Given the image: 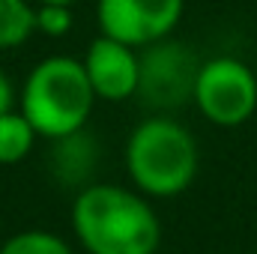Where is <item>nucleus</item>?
<instances>
[{"instance_id": "f257e3e1", "label": "nucleus", "mask_w": 257, "mask_h": 254, "mask_svg": "<svg viewBox=\"0 0 257 254\" xmlns=\"http://www.w3.org/2000/svg\"><path fill=\"white\" fill-rule=\"evenodd\" d=\"M72 230L87 254H156L162 221L138 189L90 183L72 200Z\"/></svg>"}, {"instance_id": "f03ea898", "label": "nucleus", "mask_w": 257, "mask_h": 254, "mask_svg": "<svg viewBox=\"0 0 257 254\" xmlns=\"http://www.w3.org/2000/svg\"><path fill=\"white\" fill-rule=\"evenodd\" d=\"M126 174L144 197H180L200 171L197 141L171 114H150L126 138Z\"/></svg>"}, {"instance_id": "7ed1b4c3", "label": "nucleus", "mask_w": 257, "mask_h": 254, "mask_svg": "<svg viewBox=\"0 0 257 254\" xmlns=\"http://www.w3.org/2000/svg\"><path fill=\"white\" fill-rule=\"evenodd\" d=\"M96 93L87 81L84 63L69 54H51L39 60L27 72L18 96V111L45 141L87 129Z\"/></svg>"}, {"instance_id": "20e7f679", "label": "nucleus", "mask_w": 257, "mask_h": 254, "mask_svg": "<svg viewBox=\"0 0 257 254\" xmlns=\"http://www.w3.org/2000/svg\"><path fill=\"white\" fill-rule=\"evenodd\" d=\"M192 105L203 120L218 129L245 126L257 111V75L254 69L230 54H218L200 63L194 81Z\"/></svg>"}, {"instance_id": "39448f33", "label": "nucleus", "mask_w": 257, "mask_h": 254, "mask_svg": "<svg viewBox=\"0 0 257 254\" xmlns=\"http://www.w3.org/2000/svg\"><path fill=\"white\" fill-rule=\"evenodd\" d=\"M141 54V78L135 99L156 114H171L189 105L194 96V81L200 72V57L192 45L168 36L138 51Z\"/></svg>"}, {"instance_id": "423d86ee", "label": "nucleus", "mask_w": 257, "mask_h": 254, "mask_svg": "<svg viewBox=\"0 0 257 254\" xmlns=\"http://www.w3.org/2000/svg\"><path fill=\"white\" fill-rule=\"evenodd\" d=\"M183 12L186 0H96L99 33L138 51L174 36Z\"/></svg>"}, {"instance_id": "0eeeda50", "label": "nucleus", "mask_w": 257, "mask_h": 254, "mask_svg": "<svg viewBox=\"0 0 257 254\" xmlns=\"http://www.w3.org/2000/svg\"><path fill=\"white\" fill-rule=\"evenodd\" d=\"M87 81L102 102H126L138 93V78H141V54L138 48H128L111 36H96L90 39L84 57Z\"/></svg>"}, {"instance_id": "6e6552de", "label": "nucleus", "mask_w": 257, "mask_h": 254, "mask_svg": "<svg viewBox=\"0 0 257 254\" xmlns=\"http://www.w3.org/2000/svg\"><path fill=\"white\" fill-rule=\"evenodd\" d=\"M99 165H102V144L90 129H78L72 135L51 141L48 171L60 189H87L90 183H96L93 177H96Z\"/></svg>"}, {"instance_id": "1a4fd4ad", "label": "nucleus", "mask_w": 257, "mask_h": 254, "mask_svg": "<svg viewBox=\"0 0 257 254\" xmlns=\"http://www.w3.org/2000/svg\"><path fill=\"white\" fill-rule=\"evenodd\" d=\"M36 129L30 126V120L12 108L6 114H0V165H18L24 162L33 147H36Z\"/></svg>"}, {"instance_id": "9d476101", "label": "nucleus", "mask_w": 257, "mask_h": 254, "mask_svg": "<svg viewBox=\"0 0 257 254\" xmlns=\"http://www.w3.org/2000/svg\"><path fill=\"white\" fill-rule=\"evenodd\" d=\"M36 33L33 0H0V51L21 48Z\"/></svg>"}, {"instance_id": "9b49d317", "label": "nucleus", "mask_w": 257, "mask_h": 254, "mask_svg": "<svg viewBox=\"0 0 257 254\" xmlns=\"http://www.w3.org/2000/svg\"><path fill=\"white\" fill-rule=\"evenodd\" d=\"M0 254H75L60 233L51 230H18L3 239Z\"/></svg>"}, {"instance_id": "f8f14e48", "label": "nucleus", "mask_w": 257, "mask_h": 254, "mask_svg": "<svg viewBox=\"0 0 257 254\" xmlns=\"http://www.w3.org/2000/svg\"><path fill=\"white\" fill-rule=\"evenodd\" d=\"M75 27V12L72 6H57V3H36V33L48 39H63Z\"/></svg>"}, {"instance_id": "ddd939ff", "label": "nucleus", "mask_w": 257, "mask_h": 254, "mask_svg": "<svg viewBox=\"0 0 257 254\" xmlns=\"http://www.w3.org/2000/svg\"><path fill=\"white\" fill-rule=\"evenodd\" d=\"M15 99H18V93H15V87H12L9 75L0 69V114L12 111V108H15Z\"/></svg>"}, {"instance_id": "4468645a", "label": "nucleus", "mask_w": 257, "mask_h": 254, "mask_svg": "<svg viewBox=\"0 0 257 254\" xmlns=\"http://www.w3.org/2000/svg\"><path fill=\"white\" fill-rule=\"evenodd\" d=\"M36 3H57V6H75L78 0H36Z\"/></svg>"}]
</instances>
